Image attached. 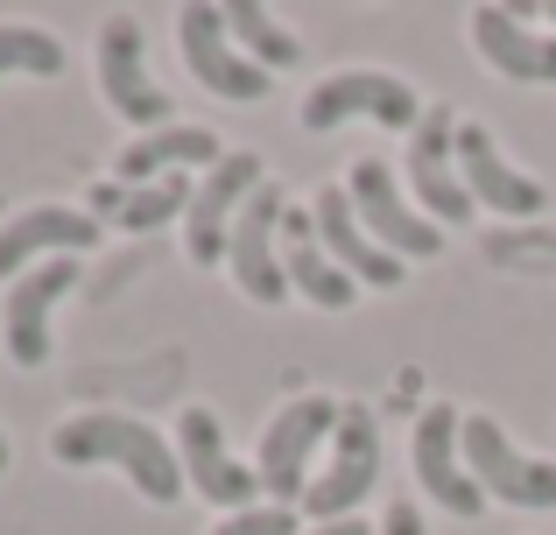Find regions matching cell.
Returning <instances> with one entry per match:
<instances>
[{"label": "cell", "mask_w": 556, "mask_h": 535, "mask_svg": "<svg viewBox=\"0 0 556 535\" xmlns=\"http://www.w3.org/2000/svg\"><path fill=\"white\" fill-rule=\"evenodd\" d=\"M339 409H345V402H331V395H296V402H282V409L268 416L261 451H254V472H261L268 508H303V494H311V480H317V458L331 451Z\"/></svg>", "instance_id": "obj_2"}, {"label": "cell", "mask_w": 556, "mask_h": 535, "mask_svg": "<svg viewBox=\"0 0 556 535\" xmlns=\"http://www.w3.org/2000/svg\"><path fill=\"white\" fill-rule=\"evenodd\" d=\"M374 480H380V416L367 402H345L339 430H331V451H325V466H317L296 514H311V522H353V508L374 494Z\"/></svg>", "instance_id": "obj_4"}, {"label": "cell", "mask_w": 556, "mask_h": 535, "mask_svg": "<svg viewBox=\"0 0 556 535\" xmlns=\"http://www.w3.org/2000/svg\"><path fill=\"white\" fill-rule=\"evenodd\" d=\"M8 458H14V451H8V430H0V472H8Z\"/></svg>", "instance_id": "obj_27"}, {"label": "cell", "mask_w": 556, "mask_h": 535, "mask_svg": "<svg viewBox=\"0 0 556 535\" xmlns=\"http://www.w3.org/2000/svg\"><path fill=\"white\" fill-rule=\"evenodd\" d=\"M380 535H422V508L416 500H394V508L380 514Z\"/></svg>", "instance_id": "obj_25"}, {"label": "cell", "mask_w": 556, "mask_h": 535, "mask_svg": "<svg viewBox=\"0 0 556 535\" xmlns=\"http://www.w3.org/2000/svg\"><path fill=\"white\" fill-rule=\"evenodd\" d=\"M451 135H458L451 106H430L416 120V135H408V155H402V191L416 198V212H422V219H437L444 233L479 212L472 191H465V177H458V149H451Z\"/></svg>", "instance_id": "obj_9"}, {"label": "cell", "mask_w": 556, "mask_h": 535, "mask_svg": "<svg viewBox=\"0 0 556 535\" xmlns=\"http://www.w3.org/2000/svg\"><path fill=\"white\" fill-rule=\"evenodd\" d=\"M345 191H353V205H359V226H367L394 262H437V254H444V226L422 219L416 198L402 191V177H394L380 155H359Z\"/></svg>", "instance_id": "obj_7"}, {"label": "cell", "mask_w": 556, "mask_h": 535, "mask_svg": "<svg viewBox=\"0 0 556 535\" xmlns=\"http://www.w3.org/2000/svg\"><path fill=\"white\" fill-rule=\"evenodd\" d=\"M465 472H472V486L486 500H507V508H556V466L515 451L493 416H465Z\"/></svg>", "instance_id": "obj_12"}, {"label": "cell", "mask_w": 556, "mask_h": 535, "mask_svg": "<svg viewBox=\"0 0 556 535\" xmlns=\"http://www.w3.org/2000/svg\"><path fill=\"white\" fill-rule=\"evenodd\" d=\"M529 254H556V240H507V233H493L486 240V262H501V268H529Z\"/></svg>", "instance_id": "obj_24"}, {"label": "cell", "mask_w": 556, "mask_h": 535, "mask_svg": "<svg viewBox=\"0 0 556 535\" xmlns=\"http://www.w3.org/2000/svg\"><path fill=\"white\" fill-rule=\"evenodd\" d=\"M50 458L56 466H121L127 480H135V494L155 500V508H177L190 494L177 444H169L155 423H141V416H113V409L71 416V423L50 430Z\"/></svg>", "instance_id": "obj_1"}, {"label": "cell", "mask_w": 556, "mask_h": 535, "mask_svg": "<svg viewBox=\"0 0 556 535\" xmlns=\"http://www.w3.org/2000/svg\"><path fill=\"white\" fill-rule=\"evenodd\" d=\"M282 212H289L282 183H261V191L247 198V212L232 219V233H226V268H232V282H240V296L261 303V310H282V303L296 296L289 275H282V254H275Z\"/></svg>", "instance_id": "obj_11"}, {"label": "cell", "mask_w": 556, "mask_h": 535, "mask_svg": "<svg viewBox=\"0 0 556 535\" xmlns=\"http://www.w3.org/2000/svg\"><path fill=\"white\" fill-rule=\"evenodd\" d=\"M0 78H64V42L28 22L0 28Z\"/></svg>", "instance_id": "obj_22"}, {"label": "cell", "mask_w": 556, "mask_h": 535, "mask_svg": "<svg viewBox=\"0 0 556 535\" xmlns=\"http://www.w3.org/2000/svg\"><path fill=\"white\" fill-rule=\"evenodd\" d=\"M99 92H106V106L121 113L127 127H141V135L169 127V92L149 78V42H141L135 14H113V22L99 28Z\"/></svg>", "instance_id": "obj_13"}, {"label": "cell", "mask_w": 556, "mask_h": 535, "mask_svg": "<svg viewBox=\"0 0 556 535\" xmlns=\"http://www.w3.org/2000/svg\"><path fill=\"white\" fill-rule=\"evenodd\" d=\"M212 535H303L296 508H247V514H218Z\"/></svg>", "instance_id": "obj_23"}, {"label": "cell", "mask_w": 556, "mask_h": 535, "mask_svg": "<svg viewBox=\"0 0 556 535\" xmlns=\"http://www.w3.org/2000/svg\"><path fill=\"white\" fill-rule=\"evenodd\" d=\"M408 466H416V486L444 514H458V522H479V514H486V494H479L472 472H465V409L430 402V409L416 416V430H408Z\"/></svg>", "instance_id": "obj_8"}, {"label": "cell", "mask_w": 556, "mask_h": 535, "mask_svg": "<svg viewBox=\"0 0 556 535\" xmlns=\"http://www.w3.org/2000/svg\"><path fill=\"white\" fill-rule=\"evenodd\" d=\"M106 240V226L85 205H22L8 226H0V282L28 275V262H64V254H92Z\"/></svg>", "instance_id": "obj_15"}, {"label": "cell", "mask_w": 556, "mask_h": 535, "mask_svg": "<svg viewBox=\"0 0 556 535\" xmlns=\"http://www.w3.org/2000/svg\"><path fill=\"white\" fill-rule=\"evenodd\" d=\"M282 275H289V289H296L303 303H317V310H353V296H359V282L345 275L339 262L325 254V240H317V219H311V205H289L282 212Z\"/></svg>", "instance_id": "obj_20"}, {"label": "cell", "mask_w": 556, "mask_h": 535, "mask_svg": "<svg viewBox=\"0 0 556 535\" xmlns=\"http://www.w3.org/2000/svg\"><path fill=\"white\" fill-rule=\"evenodd\" d=\"M472 50L486 56V71L515 85H556V36L529 28V14L515 8H493V0L472 8Z\"/></svg>", "instance_id": "obj_18"}, {"label": "cell", "mask_w": 556, "mask_h": 535, "mask_svg": "<svg viewBox=\"0 0 556 535\" xmlns=\"http://www.w3.org/2000/svg\"><path fill=\"white\" fill-rule=\"evenodd\" d=\"M261 183H268V169H261L254 149H226V163L198 177L190 212H184V254L198 268H218V262H226V233H232V219L247 212V198H254Z\"/></svg>", "instance_id": "obj_10"}, {"label": "cell", "mask_w": 556, "mask_h": 535, "mask_svg": "<svg viewBox=\"0 0 556 535\" xmlns=\"http://www.w3.org/2000/svg\"><path fill=\"white\" fill-rule=\"evenodd\" d=\"M78 275H85V262L64 254V262H36L28 275L8 282V303H0V345H8V359L22 373L50 367V353H56V303L78 289Z\"/></svg>", "instance_id": "obj_5"}, {"label": "cell", "mask_w": 556, "mask_h": 535, "mask_svg": "<svg viewBox=\"0 0 556 535\" xmlns=\"http://www.w3.org/2000/svg\"><path fill=\"white\" fill-rule=\"evenodd\" d=\"M451 149H458V177H465V191H472V205L501 212V219H535V212L549 205V191L535 177H521V169L493 149V135L479 120H458Z\"/></svg>", "instance_id": "obj_17"}, {"label": "cell", "mask_w": 556, "mask_h": 535, "mask_svg": "<svg viewBox=\"0 0 556 535\" xmlns=\"http://www.w3.org/2000/svg\"><path fill=\"white\" fill-rule=\"evenodd\" d=\"M311 219H317V240H325V254H331L345 275H353V282H367V289H402V282H408V262H394V254L380 247L367 226H359V205H353V191H345L339 177L317 183Z\"/></svg>", "instance_id": "obj_16"}, {"label": "cell", "mask_w": 556, "mask_h": 535, "mask_svg": "<svg viewBox=\"0 0 556 535\" xmlns=\"http://www.w3.org/2000/svg\"><path fill=\"white\" fill-rule=\"evenodd\" d=\"M226 163V141L212 135V127H155V135H135L121 155H113V183H155V177H184V169H218Z\"/></svg>", "instance_id": "obj_19"}, {"label": "cell", "mask_w": 556, "mask_h": 535, "mask_svg": "<svg viewBox=\"0 0 556 535\" xmlns=\"http://www.w3.org/2000/svg\"><path fill=\"white\" fill-rule=\"evenodd\" d=\"M177 458H184V486L204 494L218 514H247L254 508L261 472L226 451V430H218V416L204 409V402H190V409L177 416Z\"/></svg>", "instance_id": "obj_14"}, {"label": "cell", "mask_w": 556, "mask_h": 535, "mask_svg": "<svg viewBox=\"0 0 556 535\" xmlns=\"http://www.w3.org/2000/svg\"><path fill=\"white\" fill-rule=\"evenodd\" d=\"M422 92L408 78H394V71H325V78L303 92V127L311 135H331V127L345 120H380L394 127V135H416L422 120Z\"/></svg>", "instance_id": "obj_3"}, {"label": "cell", "mask_w": 556, "mask_h": 535, "mask_svg": "<svg viewBox=\"0 0 556 535\" xmlns=\"http://www.w3.org/2000/svg\"><path fill=\"white\" fill-rule=\"evenodd\" d=\"M303 535H380V528H367V522L353 514V522H317V528H303Z\"/></svg>", "instance_id": "obj_26"}, {"label": "cell", "mask_w": 556, "mask_h": 535, "mask_svg": "<svg viewBox=\"0 0 556 535\" xmlns=\"http://www.w3.org/2000/svg\"><path fill=\"white\" fill-rule=\"evenodd\" d=\"M177 50H184L190 78H198L212 99H232V106H254V99H268V85H275L261 64H247V50L226 28V8H212V0L177 8Z\"/></svg>", "instance_id": "obj_6"}, {"label": "cell", "mask_w": 556, "mask_h": 535, "mask_svg": "<svg viewBox=\"0 0 556 535\" xmlns=\"http://www.w3.org/2000/svg\"><path fill=\"white\" fill-rule=\"evenodd\" d=\"M549 22H556V0H549Z\"/></svg>", "instance_id": "obj_28"}, {"label": "cell", "mask_w": 556, "mask_h": 535, "mask_svg": "<svg viewBox=\"0 0 556 535\" xmlns=\"http://www.w3.org/2000/svg\"><path fill=\"white\" fill-rule=\"evenodd\" d=\"M226 28H232V42L247 50V64H261L275 78V71H296L303 64V42L289 36L282 22H275L261 0H226Z\"/></svg>", "instance_id": "obj_21"}]
</instances>
